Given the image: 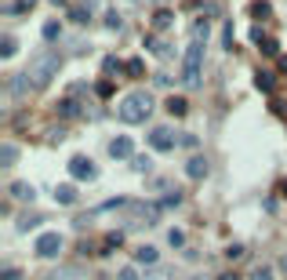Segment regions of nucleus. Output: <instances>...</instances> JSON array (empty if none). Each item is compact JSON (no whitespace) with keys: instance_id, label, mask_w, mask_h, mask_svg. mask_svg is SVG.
<instances>
[{"instance_id":"b1692460","label":"nucleus","mask_w":287,"mask_h":280,"mask_svg":"<svg viewBox=\"0 0 287 280\" xmlns=\"http://www.w3.org/2000/svg\"><path fill=\"white\" fill-rule=\"evenodd\" d=\"M251 15H254V19H269V4H265V0H258V4H251Z\"/></svg>"},{"instance_id":"2eb2a0df","label":"nucleus","mask_w":287,"mask_h":280,"mask_svg":"<svg viewBox=\"0 0 287 280\" xmlns=\"http://www.w3.org/2000/svg\"><path fill=\"white\" fill-rule=\"evenodd\" d=\"M15 48H19V40H15L11 33L0 37V58H11V55H15Z\"/></svg>"},{"instance_id":"6e6552de","label":"nucleus","mask_w":287,"mask_h":280,"mask_svg":"<svg viewBox=\"0 0 287 280\" xmlns=\"http://www.w3.org/2000/svg\"><path fill=\"white\" fill-rule=\"evenodd\" d=\"M29 91H37V87H33V80H29V73H19V76L11 80V95H15V99H26Z\"/></svg>"},{"instance_id":"20e7f679","label":"nucleus","mask_w":287,"mask_h":280,"mask_svg":"<svg viewBox=\"0 0 287 280\" xmlns=\"http://www.w3.org/2000/svg\"><path fill=\"white\" fill-rule=\"evenodd\" d=\"M62 251V233H40L37 237V255L40 258H55Z\"/></svg>"},{"instance_id":"4468645a","label":"nucleus","mask_w":287,"mask_h":280,"mask_svg":"<svg viewBox=\"0 0 287 280\" xmlns=\"http://www.w3.org/2000/svg\"><path fill=\"white\" fill-rule=\"evenodd\" d=\"M55 113H58V117H77L80 106H77V99H62V102L55 106Z\"/></svg>"},{"instance_id":"f3484780","label":"nucleus","mask_w":287,"mask_h":280,"mask_svg":"<svg viewBox=\"0 0 287 280\" xmlns=\"http://www.w3.org/2000/svg\"><path fill=\"white\" fill-rule=\"evenodd\" d=\"M33 4H37V0H15V4H8L4 11L8 15H22V11H33Z\"/></svg>"},{"instance_id":"39448f33","label":"nucleus","mask_w":287,"mask_h":280,"mask_svg":"<svg viewBox=\"0 0 287 280\" xmlns=\"http://www.w3.org/2000/svg\"><path fill=\"white\" fill-rule=\"evenodd\" d=\"M69 175L77 178V182H91V178H98V167L87 160V157H73L69 160Z\"/></svg>"},{"instance_id":"f257e3e1","label":"nucleus","mask_w":287,"mask_h":280,"mask_svg":"<svg viewBox=\"0 0 287 280\" xmlns=\"http://www.w3.org/2000/svg\"><path fill=\"white\" fill-rule=\"evenodd\" d=\"M149 113H153V99H149L146 91H131V95L120 99V106H116V117L124 124H142Z\"/></svg>"},{"instance_id":"f704fd0d","label":"nucleus","mask_w":287,"mask_h":280,"mask_svg":"<svg viewBox=\"0 0 287 280\" xmlns=\"http://www.w3.org/2000/svg\"><path fill=\"white\" fill-rule=\"evenodd\" d=\"M0 280H19V269H4V276Z\"/></svg>"},{"instance_id":"bb28decb","label":"nucleus","mask_w":287,"mask_h":280,"mask_svg":"<svg viewBox=\"0 0 287 280\" xmlns=\"http://www.w3.org/2000/svg\"><path fill=\"white\" fill-rule=\"evenodd\" d=\"M102 73H105V76H109V73H120V58H105V62H102Z\"/></svg>"},{"instance_id":"7c9ffc66","label":"nucleus","mask_w":287,"mask_h":280,"mask_svg":"<svg viewBox=\"0 0 287 280\" xmlns=\"http://www.w3.org/2000/svg\"><path fill=\"white\" fill-rule=\"evenodd\" d=\"M146 280H171V269H157V273H149Z\"/></svg>"},{"instance_id":"e433bc0d","label":"nucleus","mask_w":287,"mask_h":280,"mask_svg":"<svg viewBox=\"0 0 287 280\" xmlns=\"http://www.w3.org/2000/svg\"><path fill=\"white\" fill-rule=\"evenodd\" d=\"M283 197H287V182H283Z\"/></svg>"},{"instance_id":"412c9836","label":"nucleus","mask_w":287,"mask_h":280,"mask_svg":"<svg viewBox=\"0 0 287 280\" xmlns=\"http://www.w3.org/2000/svg\"><path fill=\"white\" fill-rule=\"evenodd\" d=\"M58 33H62V26H58L55 19H51V22H44V40H58Z\"/></svg>"},{"instance_id":"c85d7f7f","label":"nucleus","mask_w":287,"mask_h":280,"mask_svg":"<svg viewBox=\"0 0 287 280\" xmlns=\"http://www.w3.org/2000/svg\"><path fill=\"white\" fill-rule=\"evenodd\" d=\"M116 280H138V273H134V266H124L116 273Z\"/></svg>"},{"instance_id":"393cba45","label":"nucleus","mask_w":287,"mask_h":280,"mask_svg":"<svg viewBox=\"0 0 287 280\" xmlns=\"http://www.w3.org/2000/svg\"><path fill=\"white\" fill-rule=\"evenodd\" d=\"M168 244H171V247H182V244H186V233H182V229H171V233H168Z\"/></svg>"},{"instance_id":"6ab92c4d","label":"nucleus","mask_w":287,"mask_h":280,"mask_svg":"<svg viewBox=\"0 0 287 280\" xmlns=\"http://www.w3.org/2000/svg\"><path fill=\"white\" fill-rule=\"evenodd\" d=\"M171 22H175V15H171V11H157V15H153V26H157V29H168Z\"/></svg>"},{"instance_id":"c756f323","label":"nucleus","mask_w":287,"mask_h":280,"mask_svg":"<svg viewBox=\"0 0 287 280\" xmlns=\"http://www.w3.org/2000/svg\"><path fill=\"white\" fill-rule=\"evenodd\" d=\"M262 51H265V55H280V44H276V40H265Z\"/></svg>"},{"instance_id":"1a4fd4ad","label":"nucleus","mask_w":287,"mask_h":280,"mask_svg":"<svg viewBox=\"0 0 287 280\" xmlns=\"http://www.w3.org/2000/svg\"><path fill=\"white\" fill-rule=\"evenodd\" d=\"M11 197H15V200H26V204H33L37 190H33L29 182H11Z\"/></svg>"},{"instance_id":"f03ea898","label":"nucleus","mask_w":287,"mask_h":280,"mask_svg":"<svg viewBox=\"0 0 287 280\" xmlns=\"http://www.w3.org/2000/svg\"><path fill=\"white\" fill-rule=\"evenodd\" d=\"M62 69V55H55V51H48V55H40V58H33L29 62V80H33V87L40 91V87H48L51 80H55V73Z\"/></svg>"},{"instance_id":"a878e982","label":"nucleus","mask_w":287,"mask_h":280,"mask_svg":"<svg viewBox=\"0 0 287 280\" xmlns=\"http://www.w3.org/2000/svg\"><path fill=\"white\" fill-rule=\"evenodd\" d=\"M251 280H273V269H269V266H254Z\"/></svg>"},{"instance_id":"c9c22d12","label":"nucleus","mask_w":287,"mask_h":280,"mask_svg":"<svg viewBox=\"0 0 287 280\" xmlns=\"http://www.w3.org/2000/svg\"><path fill=\"white\" fill-rule=\"evenodd\" d=\"M218 280H240V276H236V273H222Z\"/></svg>"},{"instance_id":"4c0bfd02","label":"nucleus","mask_w":287,"mask_h":280,"mask_svg":"<svg viewBox=\"0 0 287 280\" xmlns=\"http://www.w3.org/2000/svg\"><path fill=\"white\" fill-rule=\"evenodd\" d=\"M283 269H287V255H283Z\"/></svg>"},{"instance_id":"72a5a7b5","label":"nucleus","mask_w":287,"mask_h":280,"mask_svg":"<svg viewBox=\"0 0 287 280\" xmlns=\"http://www.w3.org/2000/svg\"><path fill=\"white\" fill-rule=\"evenodd\" d=\"M98 95H102V99H105V95H113V84H109V80H102V84H98Z\"/></svg>"},{"instance_id":"cd10ccee","label":"nucleus","mask_w":287,"mask_h":280,"mask_svg":"<svg viewBox=\"0 0 287 280\" xmlns=\"http://www.w3.org/2000/svg\"><path fill=\"white\" fill-rule=\"evenodd\" d=\"M131 167H134V171H149V167H153V160H149V157H134Z\"/></svg>"},{"instance_id":"0eeeda50","label":"nucleus","mask_w":287,"mask_h":280,"mask_svg":"<svg viewBox=\"0 0 287 280\" xmlns=\"http://www.w3.org/2000/svg\"><path fill=\"white\" fill-rule=\"evenodd\" d=\"M109 157H113V160H134V142H131V138H124V135L113 138V142H109Z\"/></svg>"},{"instance_id":"423d86ee","label":"nucleus","mask_w":287,"mask_h":280,"mask_svg":"<svg viewBox=\"0 0 287 280\" xmlns=\"http://www.w3.org/2000/svg\"><path fill=\"white\" fill-rule=\"evenodd\" d=\"M175 142H178V138H175L171 128H153V131H149V146H153L157 153H171Z\"/></svg>"},{"instance_id":"473e14b6","label":"nucleus","mask_w":287,"mask_h":280,"mask_svg":"<svg viewBox=\"0 0 287 280\" xmlns=\"http://www.w3.org/2000/svg\"><path fill=\"white\" fill-rule=\"evenodd\" d=\"M127 73H131V76H138V73H142V62H138V58L127 62Z\"/></svg>"},{"instance_id":"f8f14e48","label":"nucleus","mask_w":287,"mask_h":280,"mask_svg":"<svg viewBox=\"0 0 287 280\" xmlns=\"http://www.w3.org/2000/svg\"><path fill=\"white\" fill-rule=\"evenodd\" d=\"M186 175H189V178H204V175H207V160H204V157H189Z\"/></svg>"},{"instance_id":"dca6fc26","label":"nucleus","mask_w":287,"mask_h":280,"mask_svg":"<svg viewBox=\"0 0 287 280\" xmlns=\"http://www.w3.org/2000/svg\"><path fill=\"white\" fill-rule=\"evenodd\" d=\"M15 157H19V149H15V146H0V167H11Z\"/></svg>"},{"instance_id":"4be33fe9","label":"nucleus","mask_w":287,"mask_h":280,"mask_svg":"<svg viewBox=\"0 0 287 280\" xmlns=\"http://www.w3.org/2000/svg\"><path fill=\"white\" fill-rule=\"evenodd\" d=\"M120 26H124V19H120V11H105V29H113V33H116Z\"/></svg>"},{"instance_id":"ddd939ff","label":"nucleus","mask_w":287,"mask_h":280,"mask_svg":"<svg viewBox=\"0 0 287 280\" xmlns=\"http://www.w3.org/2000/svg\"><path fill=\"white\" fill-rule=\"evenodd\" d=\"M134 262H142V266H157V247L142 244L138 251H134Z\"/></svg>"},{"instance_id":"a211bd4d","label":"nucleus","mask_w":287,"mask_h":280,"mask_svg":"<svg viewBox=\"0 0 287 280\" xmlns=\"http://www.w3.org/2000/svg\"><path fill=\"white\" fill-rule=\"evenodd\" d=\"M186 110H189L186 99H168V113L171 117H186Z\"/></svg>"},{"instance_id":"2f4dec72","label":"nucleus","mask_w":287,"mask_h":280,"mask_svg":"<svg viewBox=\"0 0 287 280\" xmlns=\"http://www.w3.org/2000/svg\"><path fill=\"white\" fill-rule=\"evenodd\" d=\"M225 255H229V258H240V255H244V247H240V244H229V247H225Z\"/></svg>"},{"instance_id":"9d476101","label":"nucleus","mask_w":287,"mask_h":280,"mask_svg":"<svg viewBox=\"0 0 287 280\" xmlns=\"http://www.w3.org/2000/svg\"><path fill=\"white\" fill-rule=\"evenodd\" d=\"M273 84H276V73H269V69H258V73H254V87H258V91H265V95H269Z\"/></svg>"},{"instance_id":"5701e85b","label":"nucleus","mask_w":287,"mask_h":280,"mask_svg":"<svg viewBox=\"0 0 287 280\" xmlns=\"http://www.w3.org/2000/svg\"><path fill=\"white\" fill-rule=\"evenodd\" d=\"M178 204H182V193H178V190H175V193H168V197L160 200V208H178Z\"/></svg>"},{"instance_id":"9b49d317","label":"nucleus","mask_w":287,"mask_h":280,"mask_svg":"<svg viewBox=\"0 0 287 280\" xmlns=\"http://www.w3.org/2000/svg\"><path fill=\"white\" fill-rule=\"evenodd\" d=\"M55 200H58V204H77V185L62 182V185L55 190Z\"/></svg>"},{"instance_id":"7ed1b4c3","label":"nucleus","mask_w":287,"mask_h":280,"mask_svg":"<svg viewBox=\"0 0 287 280\" xmlns=\"http://www.w3.org/2000/svg\"><path fill=\"white\" fill-rule=\"evenodd\" d=\"M200 62H204V40H189V48H186V69H182L186 87H200Z\"/></svg>"},{"instance_id":"aec40b11","label":"nucleus","mask_w":287,"mask_h":280,"mask_svg":"<svg viewBox=\"0 0 287 280\" xmlns=\"http://www.w3.org/2000/svg\"><path fill=\"white\" fill-rule=\"evenodd\" d=\"M44 219H40V215H22V219H19V233H26V229H33V226H40Z\"/></svg>"},{"instance_id":"58836bf2","label":"nucleus","mask_w":287,"mask_h":280,"mask_svg":"<svg viewBox=\"0 0 287 280\" xmlns=\"http://www.w3.org/2000/svg\"><path fill=\"white\" fill-rule=\"evenodd\" d=\"M131 4H138V0H131Z\"/></svg>"}]
</instances>
